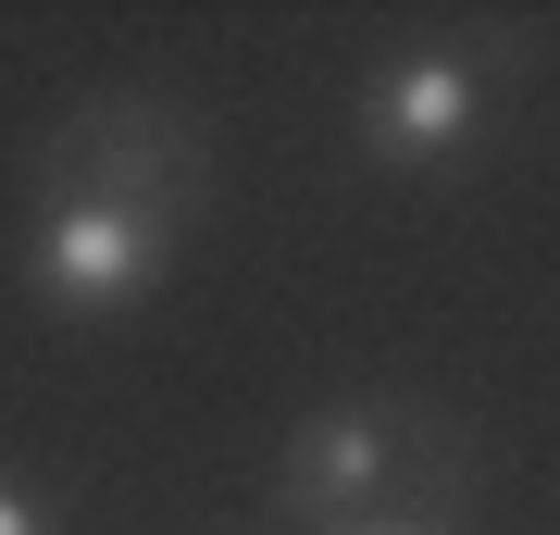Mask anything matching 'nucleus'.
<instances>
[{
  "mask_svg": "<svg viewBox=\"0 0 560 535\" xmlns=\"http://www.w3.org/2000/svg\"><path fill=\"white\" fill-rule=\"evenodd\" d=\"M0 535H50V511H38L25 486H0Z\"/></svg>",
  "mask_w": 560,
  "mask_h": 535,
  "instance_id": "5",
  "label": "nucleus"
},
{
  "mask_svg": "<svg viewBox=\"0 0 560 535\" xmlns=\"http://www.w3.org/2000/svg\"><path fill=\"white\" fill-rule=\"evenodd\" d=\"M423 461H460V437L436 411H411V398H337V411H312L300 437L275 449V511L300 535H337L361 511H411V474ZM436 498H474V486H436Z\"/></svg>",
  "mask_w": 560,
  "mask_h": 535,
  "instance_id": "2",
  "label": "nucleus"
},
{
  "mask_svg": "<svg viewBox=\"0 0 560 535\" xmlns=\"http://www.w3.org/2000/svg\"><path fill=\"white\" fill-rule=\"evenodd\" d=\"M337 535H460V498H411V511H361Z\"/></svg>",
  "mask_w": 560,
  "mask_h": 535,
  "instance_id": "4",
  "label": "nucleus"
},
{
  "mask_svg": "<svg viewBox=\"0 0 560 535\" xmlns=\"http://www.w3.org/2000/svg\"><path fill=\"white\" fill-rule=\"evenodd\" d=\"M499 75H511L499 38H486V50H399L374 88H361V150H374L386 175H436V162L474 150L486 88H499Z\"/></svg>",
  "mask_w": 560,
  "mask_h": 535,
  "instance_id": "3",
  "label": "nucleus"
},
{
  "mask_svg": "<svg viewBox=\"0 0 560 535\" xmlns=\"http://www.w3.org/2000/svg\"><path fill=\"white\" fill-rule=\"evenodd\" d=\"M187 212H200V125L150 88H113L50 125L38 150V237H25V287L62 324H113L175 275Z\"/></svg>",
  "mask_w": 560,
  "mask_h": 535,
  "instance_id": "1",
  "label": "nucleus"
}]
</instances>
